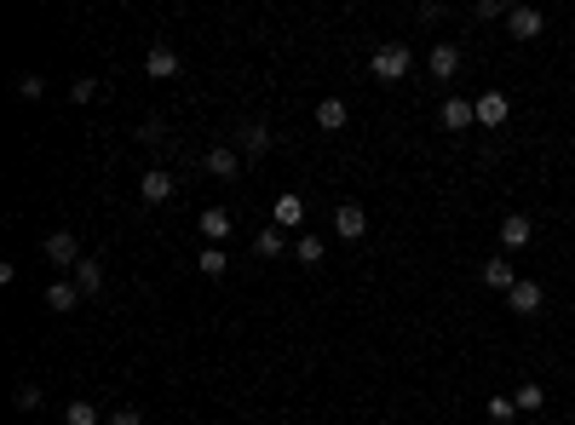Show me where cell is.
<instances>
[{
	"label": "cell",
	"instance_id": "1",
	"mask_svg": "<svg viewBox=\"0 0 575 425\" xmlns=\"http://www.w3.org/2000/svg\"><path fill=\"white\" fill-rule=\"evenodd\" d=\"M368 69H375V81H403V75L414 69V52L409 46H375V58H368Z\"/></svg>",
	"mask_w": 575,
	"mask_h": 425
},
{
	"label": "cell",
	"instance_id": "2",
	"mask_svg": "<svg viewBox=\"0 0 575 425\" xmlns=\"http://www.w3.org/2000/svg\"><path fill=\"white\" fill-rule=\"evenodd\" d=\"M46 259H52L58 271H75V264L87 259L81 254V236H75V230H52V236H46Z\"/></svg>",
	"mask_w": 575,
	"mask_h": 425
},
{
	"label": "cell",
	"instance_id": "3",
	"mask_svg": "<svg viewBox=\"0 0 575 425\" xmlns=\"http://www.w3.org/2000/svg\"><path fill=\"white\" fill-rule=\"evenodd\" d=\"M472 109H478V127H489V133H501L512 121V98H506V92H484Z\"/></svg>",
	"mask_w": 575,
	"mask_h": 425
},
{
	"label": "cell",
	"instance_id": "4",
	"mask_svg": "<svg viewBox=\"0 0 575 425\" xmlns=\"http://www.w3.org/2000/svg\"><path fill=\"white\" fill-rule=\"evenodd\" d=\"M179 69H184L179 46H150V52H144V75H150V81H173Z\"/></svg>",
	"mask_w": 575,
	"mask_h": 425
},
{
	"label": "cell",
	"instance_id": "5",
	"mask_svg": "<svg viewBox=\"0 0 575 425\" xmlns=\"http://www.w3.org/2000/svg\"><path fill=\"white\" fill-rule=\"evenodd\" d=\"M535 242V218L530 213H506L501 218V247L506 254H518V247H530Z\"/></svg>",
	"mask_w": 575,
	"mask_h": 425
},
{
	"label": "cell",
	"instance_id": "6",
	"mask_svg": "<svg viewBox=\"0 0 575 425\" xmlns=\"http://www.w3.org/2000/svg\"><path fill=\"white\" fill-rule=\"evenodd\" d=\"M541 299H547V293H541V282L535 276H518V288L506 293V310H512V317H535Z\"/></svg>",
	"mask_w": 575,
	"mask_h": 425
},
{
	"label": "cell",
	"instance_id": "7",
	"mask_svg": "<svg viewBox=\"0 0 575 425\" xmlns=\"http://www.w3.org/2000/svg\"><path fill=\"white\" fill-rule=\"evenodd\" d=\"M271 144H276V138H271V127H265V121H247V127L236 133L242 162H259V155H271Z\"/></svg>",
	"mask_w": 575,
	"mask_h": 425
},
{
	"label": "cell",
	"instance_id": "8",
	"mask_svg": "<svg viewBox=\"0 0 575 425\" xmlns=\"http://www.w3.org/2000/svg\"><path fill=\"white\" fill-rule=\"evenodd\" d=\"M334 236H346V242H363V236H368V213L357 208V201H339V208H334Z\"/></svg>",
	"mask_w": 575,
	"mask_h": 425
},
{
	"label": "cell",
	"instance_id": "9",
	"mask_svg": "<svg viewBox=\"0 0 575 425\" xmlns=\"http://www.w3.org/2000/svg\"><path fill=\"white\" fill-rule=\"evenodd\" d=\"M173 190H179V184H173V172H167V167H150L144 179H138V196H144L150 208H162V201H173Z\"/></svg>",
	"mask_w": 575,
	"mask_h": 425
},
{
	"label": "cell",
	"instance_id": "10",
	"mask_svg": "<svg viewBox=\"0 0 575 425\" xmlns=\"http://www.w3.org/2000/svg\"><path fill=\"white\" fill-rule=\"evenodd\" d=\"M506 29H512V41H541L547 18H541L535 6H512V12H506Z\"/></svg>",
	"mask_w": 575,
	"mask_h": 425
},
{
	"label": "cell",
	"instance_id": "11",
	"mask_svg": "<svg viewBox=\"0 0 575 425\" xmlns=\"http://www.w3.org/2000/svg\"><path fill=\"white\" fill-rule=\"evenodd\" d=\"M208 172H213V179H225V184H230V179L242 172V150H236V144H225V138H219V144L208 150Z\"/></svg>",
	"mask_w": 575,
	"mask_h": 425
},
{
	"label": "cell",
	"instance_id": "12",
	"mask_svg": "<svg viewBox=\"0 0 575 425\" xmlns=\"http://www.w3.org/2000/svg\"><path fill=\"white\" fill-rule=\"evenodd\" d=\"M196 230L208 236V247H225V242H230V230H236V225H230V213H225V208H201Z\"/></svg>",
	"mask_w": 575,
	"mask_h": 425
},
{
	"label": "cell",
	"instance_id": "13",
	"mask_svg": "<svg viewBox=\"0 0 575 425\" xmlns=\"http://www.w3.org/2000/svg\"><path fill=\"white\" fill-rule=\"evenodd\" d=\"M426 69H431V81H455V69H460V46L438 41V46L426 52Z\"/></svg>",
	"mask_w": 575,
	"mask_h": 425
},
{
	"label": "cell",
	"instance_id": "14",
	"mask_svg": "<svg viewBox=\"0 0 575 425\" xmlns=\"http://www.w3.org/2000/svg\"><path fill=\"white\" fill-rule=\"evenodd\" d=\"M438 121H443L449 133H466V127H478V109L466 104V98H443L438 104Z\"/></svg>",
	"mask_w": 575,
	"mask_h": 425
},
{
	"label": "cell",
	"instance_id": "15",
	"mask_svg": "<svg viewBox=\"0 0 575 425\" xmlns=\"http://www.w3.org/2000/svg\"><path fill=\"white\" fill-rule=\"evenodd\" d=\"M81 288H75V276H64V282H52V288H46V310H58V317H70L75 305H81Z\"/></svg>",
	"mask_w": 575,
	"mask_h": 425
},
{
	"label": "cell",
	"instance_id": "16",
	"mask_svg": "<svg viewBox=\"0 0 575 425\" xmlns=\"http://www.w3.org/2000/svg\"><path fill=\"white\" fill-rule=\"evenodd\" d=\"M484 288H489V293H512V288H518V271H512V259L495 254V259L484 264Z\"/></svg>",
	"mask_w": 575,
	"mask_h": 425
},
{
	"label": "cell",
	"instance_id": "17",
	"mask_svg": "<svg viewBox=\"0 0 575 425\" xmlns=\"http://www.w3.org/2000/svg\"><path fill=\"white\" fill-rule=\"evenodd\" d=\"M271 218H276V230H300V225H305V201L293 196V190H288V196H276Z\"/></svg>",
	"mask_w": 575,
	"mask_h": 425
},
{
	"label": "cell",
	"instance_id": "18",
	"mask_svg": "<svg viewBox=\"0 0 575 425\" xmlns=\"http://www.w3.org/2000/svg\"><path fill=\"white\" fill-rule=\"evenodd\" d=\"M346 121H351L346 98H322V104H317V127H322V133H339V127H346Z\"/></svg>",
	"mask_w": 575,
	"mask_h": 425
},
{
	"label": "cell",
	"instance_id": "19",
	"mask_svg": "<svg viewBox=\"0 0 575 425\" xmlns=\"http://www.w3.org/2000/svg\"><path fill=\"white\" fill-rule=\"evenodd\" d=\"M70 276H75V288H81L87 299H92V293H104V264H98V259H81Z\"/></svg>",
	"mask_w": 575,
	"mask_h": 425
},
{
	"label": "cell",
	"instance_id": "20",
	"mask_svg": "<svg viewBox=\"0 0 575 425\" xmlns=\"http://www.w3.org/2000/svg\"><path fill=\"white\" fill-rule=\"evenodd\" d=\"M293 259H300L305 271H317V264L329 259V242H322V236H300V242H293Z\"/></svg>",
	"mask_w": 575,
	"mask_h": 425
},
{
	"label": "cell",
	"instance_id": "21",
	"mask_svg": "<svg viewBox=\"0 0 575 425\" xmlns=\"http://www.w3.org/2000/svg\"><path fill=\"white\" fill-rule=\"evenodd\" d=\"M283 254H288V236L276 230V225L254 236V259H283Z\"/></svg>",
	"mask_w": 575,
	"mask_h": 425
},
{
	"label": "cell",
	"instance_id": "22",
	"mask_svg": "<svg viewBox=\"0 0 575 425\" xmlns=\"http://www.w3.org/2000/svg\"><path fill=\"white\" fill-rule=\"evenodd\" d=\"M64 425H104V414H98L92 402H81V397H75V402L64 408Z\"/></svg>",
	"mask_w": 575,
	"mask_h": 425
},
{
	"label": "cell",
	"instance_id": "23",
	"mask_svg": "<svg viewBox=\"0 0 575 425\" xmlns=\"http://www.w3.org/2000/svg\"><path fill=\"white\" fill-rule=\"evenodd\" d=\"M196 271H201V276H230V259H225V247H208V254L196 259Z\"/></svg>",
	"mask_w": 575,
	"mask_h": 425
},
{
	"label": "cell",
	"instance_id": "24",
	"mask_svg": "<svg viewBox=\"0 0 575 425\" xmlns=\"http://www.w3.org/2000/svg\"><path fill=\"white\" fill-rule=\"evenodd\" d=\"M512 402H518V414H535V408L547 402V391H541V385L530 380V385H518V397H512Z\"/></svg>",
	"mask_w": 575,
	"mask_h": 425
},
{
	"label": "cell",
	"instance_id": "25",
	"mask_svg": "<svg viewBox=\"0 0 575 425\" xmlns=\"http://www.w3.org/2000/svg\"><path fill=\"white\" fill-rule=\"evenodd\" d=\"M98 98V81H92V75H75L70 81V104H92Z\"/></svg>",
	"mask_w": 575,
	"mask_h": 425
},
{
	"label": "cell",
	"instance_id": "26",
	"mask_svg": "<svg viewBox=\"0 0 575 425\" xmlns=\"http://www.w3.org/2000/svg\"><path fill=\"white\" fill-rule=\"evenodd\" d=\"M489 420L495 425H512V420H518V402H512V397H489Z\"/></svg>",
	"mask_w": 575,
	"mask_h": 425
},
{
	"label": "cell",
	"instance_id": "27",
	"mask_svg": "<svg viewBox=\"0 0 575 425\" xmlns=\"http://www.w3.org/2000/svg\"><path fill=\"white\" fill-rule=\"evenodd\" d=\"M506 12H512L506 0H478V6H472V18H478V23H489V18H506Z\"/></svg>",
	"mask_w": 575,
	"mask_h": 425
},
{
	"label": "cell",
	"instance_id": "28",
	"mask_svg": "<svg viewBox=\"0 0 575 425\" xmlns=\"http://www.w3.org/2000/svg\"><path fill=\"white\" fill-rule=\"evenodd\" d=\"M41 92H46V81H41V75H18V98H23V104H35Z\"/></svg>",
	"mask_w": 575,
	"mask_h": 425
},
{
	"label": "cell",
	"instance_id": "29",
	"mask_svg": "<svg viewBox=\"0 0 575 425\" xmlns=\"http://www.w3.org/2000/svg\"><path fill=\"white\" fill-rule=\"evenodd\" d=\"M138 144H167V121H144V127H138Z\"/></svg>",
	"mask_w": 575,
	"mask_h": 425
},
{
	"label": "cell",
	"instance_id": "30",
	"mask_svg": "<svg viewBox=\"0 0 575 425\" xmlns=\"http://www.w3.org/2000/svg\"><path fill=\"white\" fill-rule=\"evenodd\" d=\"M104 425H144L138 408H116V414H104Z\"/></svg>",
	"mask_w": 575,
	"mask_h": 425
},
{
	"label": "cell",
	"instance_id": "31",
	"mask_svg": "<svg viewBox=\"0 0 575 425\" xmlns=\"http://www.w3.org/2000/svg\"><path fill=\"white\" fill-rule=\"evenodd\" d=\"M18 408H41V385H18V397H12Z\"/></svg>",
	"mask_w": 575,
	"mask_h": 425
}]
</instances>
